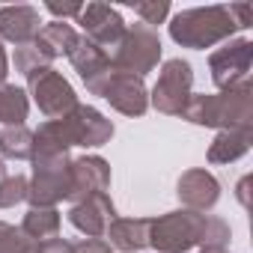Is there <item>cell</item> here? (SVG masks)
I'll list each match as a JSON object with an SVG mask.
<instances>
[{
	"instance_id": "obj_1",
	"label": "cell",
	"mask_w": 253,
	"mask_h": 253,
	"mask_svg": "<svg viewBox=\"0 0 253 253\" xmlns=\"http://www.w3.org/2000/svg\"><path fill=\"white\" fill-rule=\"evenodd\" d=\"M182 116L194 125L217 131H250L253 128V86L250 81L223 89L217 95H191Z\"/></svg>"
},
{
	"instance_id": "obj_2",
	"label": "cell",
	"mask_w": 253,
	"mask_h": 253,
	"mask_svg": "<svg viewBox=\"0 0 253 253\" xmlns=\"http://www.w3.org/2000/svg\"><path fill=\"white\" fill-rule=\"evenodd\" d=\"M235 18L229 6H197V9H182L170 21V39L182 48L206 51L217 42H229L235 33Z\"/></svg>"
},
{
	"instance_id": "obj_3",
	"label": "cell",
	"mask_w": 253,
	"mask_h": 253,
	"mask_svg": "<svg viewBox=\"0 0 253 253\" xmlns=\"http://www.w3.org/2000/svg\"><path fill=\"white\" fill-rule=\"evenodd\" d=\"M113 72H125V75H149L158 60H161V36L158 30L146 27V24H125L122 39L116 42V48L107 54Z\"/></svg>"
},
{
	"instance_id": "obj_4",
	"label": "cell",
	"mask_w": 253,
	"mask_h": 253,
	"mask_svg": "<svg viewBox=\"0 0 253 253\" xmlns=\"http://www.w3.org/2000/svg\"><path fill=\"white\" fill-rule=\"evenodd\" d=\"M33 179L27 188L30 209H57L72 191V158L63 155H33Z\"/></svg>"
},
{
	"instance_id": "obj_5",
	"label": "cell",
	"mask_w": 253,
	"mask_h": 253,
	"mask_svg": "<svg viewBox=\"0 0 253 253\" xmlns=\"http://www.w3.org/2000/svg\"><path fill=\"white\" fill-rule=\"evenodd\" d=\"M206 214L191 209H176L161 217H152L149 223V247L158 253H188L203 241Z\"/></svg>"
},
{
	"instance_id": "obj_6",
	"label": "cell",
	"mask_w": 253,
	"mask_h": 253,
	"mask_svg": "<svg viewBox=\"0 0 253 253\" xmlns=\"http://www.w3.org/2000/svg\"><path fill=\"white\" fill-rule=\"evenodd\" d=\"M191 86H194L191 63L182 60V57H173L161 66L158 81L149 92V104L164 116H182V110L191 98Z\"/></svg>"
},
{
	"instance_id": "obj_7",
	"label": "cell",
	"mask_w": 253,
	"mask_h": 253,
	"mask_svg": "<svg viewBox=\"0 0 253 253\" xmlns=\"http://www.w3.org/2000/svg\"><path fill=\"white\" fill-rule=\"evenodd\" d=\"M27 89L36 101V107L48 116V119H63L66 113H72L78 107V95L75 86L54 69H36L27 75Z\"/></svg>"
},
{
	"instance_id": "obj_8",
	"label": "cell",
	"mask_w": 253,
	"mask_h": 253,
	"mask_svg": "<svg viewBox=\"0 0 253 253\" xmlns=\"http://www.w3.org/2000/svg\"><path fill=\"white\" fill-rule=\"evenodd\" d=\"M250 63H253V42L250 39H229L223 42V48L209 54V72L214 86L232 89L244 81H250Z\"/></svg>"
},
{
	"instance_id": "obj_9",
	"label": "cell",
	"mask_w": 253,
	"mask_h": 253,
	"mask_svg": "<svg viewBox=\"0 0 253 253\" xmlns=\"http://www.w3.org/2000/svg\"><path fill=\"white\" fill-rule=\"evenodd\" d=\"M60 125H63L69 143L72 146H84V149L104 146L113 137V122L101 110H95L89 104H78L72 113H66L60 119Z\"/></svg>"
},
{
	"instance_id": "obj_10",
	"label": "cell",
	"mask_w": 253,
	"mask_h": 253,
	"mask_svg": "<svg viewBox=\"0 0 253 253\" xmlns=\"http://www.w3.org/2000/svg\"><path fill=\"white\" fill-rule=\"evenodd\" d=\"M78 24L84 27V39H89L92 45H98L107 54L116 48V42L125 33V21H122L119 9H113L107 3H86L78 15Z\"/></svg>"
},
{
	"instance_id": "obj_11",
	"label": "cell",
	"mask_w": 253,
	"mask_h": 253,
	"mask_svg": "<svg viewBox=\"0 0 253 253\" xmlns=\"http://www.w3.org/2000/svg\"><path fill=\"white\" fill-rule=\"evenodd\" d=\"M101 98L125 116H143L149 110V89H146L143 78H137V75L113 72L101 89Z\"/></svg>"
},
{
	"instance_id": "obj_12",
	"label": "cell",
	"mask_w": 253,
	"mask_h": 253,
	"mask_svg": "<svg viewBox=\"0 0 253 253\" xmlns=\"http://www.w3.org/2000/svg\"><path fill=\"white\" fill-rule=\"evenodd\" d=\"M69 63H72V69L81 75V81L86 84V89H89L92 95H101L107 78L113 75V66H110L107 51H101L98 45H92L89 39L81 36L78 45H75L72 54H69Z\"/></svg>"
},
{
	"instance_id": "obj_13",
	"label": "cell",
	"mask_w": 253,
	"mask_h": 253,
	"mask_svg": "<svg viewBox=\"0 0 253 253\" xmlns=\"http://www.w3.org/2000/svg\"><path fill=\"white\" fill-rule=\"evenodd\" d=\"M110 188V164L101 155H84L72 161V191L69 203H84L95 194H107Z\"/></svg>"
},
{
	"instance_id": "obj_14",
	"label": "cell",
	"mask_w": 253,
	"mask_h": 253,
	"mask_svg": "<svg viewBox=\"0 0 253 253\" xmlns=\"http://www.w3.org/2000/svg\"><path fill=\"white\" fill-rule=\"evenodd\" d=\"M176 197L185 209L191 211H209L217 206L220 200V182L203 170V167H194V170H185L176 182Z\"/></svg>"
},
{
	"instance_id": "obj_15",
	"label": "cell",
	"mask_w": 253,
	"mask_h": 253,
	"mask_svg": "<svg viewBox=\"0 0 253 253\" xmlns=\"http://www.w3.org/2000/svg\"><path fill=\"white\" fill-rule=\"evenodd\" d=\"M113 220H116V206L107 194H95L69 209V223L86 238H101Z\"/></svg>"
},
{
	"instance_id": "obj_16",
	"label": "cell",
	"mask_w": 253,
	"mask_h": 253,
	"mask_svg": "<svg viewBox=\"0 0 253 253\" xmlns=\"http://www.w3.org/2000/svg\"><path fill=\"white\" fill-rule=\"evenodd\" d=\"M39 9L18 3V6H0V42H12V45H27L39 36Z\"/></svg>"
},
{
	"instance_id": "obj_17",
	"label": "cell",
	"mask_w": 253,
	"mask_h": 253,
	"mask_svg": "<svg viewBox=\"0 0 253 253\" xmlns=\"http://www.w3.org/2000/svg\"><path fill=\"white\" fill-rule=\"evenodd\" d=\"M149 223L152 217H116L104 238L113 250H122V253H140L149 247Z\"/></svg>"
},
{
	"instance_id": "obj_18",
	"label": "cell",
	"mask_w": 253,
	"mask_h": 253,
	"mask_svg": "<svg viewBox=\"0 0 253 253\" xmlns=\"http://www.w3.org/2000/svg\"><path fill=\"white\" fill-rule=\"evenodd\" d=\"M250 149V131H217L209 146V164H232Z\"/></svg>"
},
{
	"instance_id": "obj_19",
	"label": "cell",
	"mask_w": 253,
	"mask_h": 253,
	"mask_svg": "<svg viewBox=\"0 0 253 253\" xmlns=\"http://www.w3.org/2000/svg\"><path fill=\"white\" fill-rule=\"evenodd\" d=\"M27 113H30V98L21 86H15V84L0 86V125H3V128L24 125Z\"/></svg>"
},
{
	"instance_id": "obj_20",
	"label": "cell",
	"mask_w": 253,
	"mask_h": 253,
	"mask_svg": "<svg viewBox=\"0 0 253 253\" xmlns=\"http://www.w3.org/2000/svg\"><path fill=\"white\" fill-rule=\"evenodd\" d=\"M36 39H39L42 48L57 60V57H69L81 36H78V30H75L72 24H66V21H51V24H45V27L39 30Z\"/></svg>"
},
{
	"instance_id": "obj_21",
	"label": "cell",
	"mask_w": 253,
	"mask_h": 253,
	"mask_svg": "<svg viewBox=\"0 0 253 253\" xmlns=\"http://www.w3.org/2000/svg\"><path fill=\"white\" fill-rule=\"evenodd\" d=\"M30 241H45V238H54L60 232V211L57 209H30L18 226Z\"/></svg>"
},
{
	"instance_id": "obj_22",
	"label": "cell",
	"mask_w": 253,
	"mask_h": 253,
	"mask_svg": "<svg viewBox=\"0 0 253 253\" xmlns=\"http://www.w3.org/2000/svg\"><path fill=\"white\" fill-rule=\"evenodd\" d=\"M0 155L9 161H27L33 155V131L27 125H12L0 131Z\"/></svg>"
},
{
	"instance_id": "obj_23",
	"label": "cell",
	"mask_w": 253,
	"mask_h": 253,
	"mask_svg": "<svg viewBox=\"0 0 253 253\" xmlns=\"http://www.w3.org/2000/svg\"><path fill=\"white\" fill-rule=\"evenodd\" d=\"M51 60H54V57L42 48L39 39H33V42H27V45H15V54H12L15 72H21V75H30V72H36V69H48Z\"/></svg>"
},
{
	"instance_id": "obj_24",
	"label": "cell",
	"mask_w": 253,
	"mask_h": 253,
	"mask_svg": "<svg viewBox=\"0 0 253 253\" xmlns=\"http://www.w3.org/2000/svg\"><path fill=\"white\" fill-rule=\"evenodd\" d=\"M0 253H36V241H30L18 226L0 220Z\"/></svg>"
},
{
	"instance_id": "obj_25",
	"label": "cell",
	"mask_w": 253,
	"mask_h": 253,
	"mask_svg": "<svg viewBox=\"0 0 253 253\" xmlns=\"http://www.w3.org/2000/svg\"><path fill=\"white\" fill-rule=\"evenodd\" d=\"M27 188H30L27 176H21V173L6 176L3 182H0V209H12L21 200H27Z\"/></svg>"
},
{
	"instance_id": "obj_26",
	"label": "cell",
	"mask_w": 253,
	"mask_h": 253,
	"mask_svg": "<svg viewBox=\"0 0 253 253\" xmlns=\"http://www.w3.org/2000/svg\"><path fill=\"white\" fill-rule=\"evenodd\" d=\"M229 238H232V229L223 217H214V214H206V229H203V247H229Z\"/></svg>"
},
{
	"instance_id": "obj_27",
	"label": "cell",
	"mask_w": 253,
	"mask_h": 253,
	"mask_svg": "<svg viewBox=\"0 0 253 253\" xmlns=\"http://www.w3.org/2000/svg\"><path fill=\"white\" fill-rule=\"evenodd\" d=\"M134 12H137L140 24H146V27L155 30L170 15V3H167V0H143V3H134Z\"/></svg>"
},
{
	"instance_id": "obj_28",
	"label": "cell",
	"mask_w": 253,
	"mask_h": 253,
	"mask_svg": "<svg viewBox=\"0 0 253 253\" xmlns=\"http://www.w3.org/2000/svg\"><path fill=\"white\" fill-rule=\"evenodd\" d=\"M36 253H75V244L72 241H66V238H45V241H39L36 244Z\"/></svg>"
},
{
	"instance_id": "obj_29",
	"label": "cell",
	"mask_w": 253,
	"mask_h": 253,
	"mask_svg": "<svg viewBox=\"0 0 253 253\" xmlns=\"http://www.w3.org/2000/svg\"><path fill=\"white\" fill-rule=\"evenodd\" d=\"M45 9L51 15H57L60 21H66V18H78L81 9H84V3H45Z\"/></svg>"
},
{
	"instance_id": "obj_30",
	"label": "cell",
	"mask_w": 253,
	"mask_h": 253,
	"mask_svg": "<svg viewBox=\"0 0 253 253\" xmlns=\"http://www.w3.org/2000/svg\"><path fill=\"white\" fill-rule=\"evenodd\" d=\"M75 253H113V247L104 238H81L75 244Z\"/></svg>"
},
{
	"instance_id": "obj_31",
	"label": "cell",
	"mask_w": 253,
	"mask_h": 253,
	"mask_svg": "<svg viewBox=\"0 0 253 253\" xmlns=\"http://www.w3.org/2000/svg\"><path fill=\"white\" fill-rule=\"evenodd\" d=\"M6 75H9V57H6V48L0 42V86L6 84Z\"/></svg>"
},
{
	"instance_id": "obj_32",
	"label": "cell",
	"mask_w": 253,
	"mask_h": 253,
	"mask_svg": "<svg viewBox=\"0 0 253 253\" xmlns=\"http://www.w3.org/2000/svg\"><path fill=\"white\" fill-rule=\"evenodd\" d=\"M247 188H250V176H244V179L238 182V188H235V197H238L241 206H250V200H247Z\"/></svg>"
},
{
	"instance_id": "obj_33",
	"label": "cell",
	"mask_w": 253,
	"mask_h": 253,
	"mask_svg": "<svg viewBox=\"0 0 253 253\" xmlns=\"http://www.w3.org/2000/svg\"><path fill=\"white\" fill-rule=\"evenodd\" d=\"M200 253H229V250L226 247H203Z\"/></svg>"
},
{
	"instance_id": "obj_34",
	"label": "cell",
	"mask_w": 253,
	"mask_h": 253,
	"mask_svg": "<svg viewBox=\"0 0 253 253\" xmlns=\"http://www.w3.org/2000/svg\"><path fill=\"white\" fill-rule=\"evenodd\" d=\"M6 179V164H3V158H0V182Z\"/></svg>"
}]
</instances>
